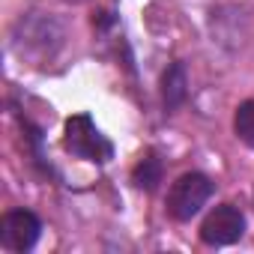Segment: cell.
<instances>
[{
    "label": "cell",
    "mask_w": 254,
    "mask_h": 254,
    "mask_svg": "<svg viewBox=\"0 0 254 254\" xmlns=\"http://www.w3.org/2000/svg\"><path fill=\"white\" fill-rule=\"evenodd\" d=\"M63 24L48 12H24L12 27V51L33 66L51 63L63 48Z\"/></svg>",
    "instance_id": "1"
},
{
    "label": "cell",
    "mask_w": 254,
    "mask_h": 254,
    "mask_svg": "<svg viewBox=\"0 0 254 254\" xmlns=\"http://www.w3.org/2000/svg\"><path fill=\"white\" fill-rule=\"evenodd\" d=\"M132 183H135L138 189H144V191H156L159 183H162V159H159L156 153H147V156L135 165Z\"/></svg>",
    "instance_id": "7"
},
{
    "label": "cell",
    "mask_w": 254,
    "mask_h": 254,
    "mask_svg": "<svg viewBox=\"0 0 254 254\" xmlns=\"http://www.w3.org/2000/svg\"><path fill=\"white\" fill-rule=\"evenodd\" d=\"M63 147L87 162H108L114 156L111 141L96 129V123L90 120V114H75L66 120V135H63Z\"/></svg>",
    "instance_id": "3"
},
{
    "label": "cell",
    "mask_w": 254,
    "mask_h": 254,
    "mask_svg": "<svg viewBox=\"0 0 254 254\" xmlns=\"http://www.w3.org/2000/svg\"><path fill=\"white\" fill-rule=\"evenodd\" d=\"M42 233V221L30 212V209H9L0 218V245L6 251L24 254L39 242Z\"/></svg>",
    "instance_id": "5"
},
{
    "label": "cell",
    "mask_w": 254,
    "mask_h": 254,
    "mask_svg": "<svg viewBox=\"0 0 254 254\" xmlns=\"http://www.w3.org/2000/svg\"><path fill=\"white\" fill-rule=\"evenodd\" d=\"M66 3H87V0H66Z\"/></svg>",
    "instance_id": "9"
},
{
    "label": "cell",
    "mask_w": 254,
    "mask_h": 254,
    "mask_svg": "<svg viewBox=\"0 0 254 254\" xmlns=\"http://www.w3.org/2000/svg\"><path fill=\"white\" fill-rule=\"evenodd\" d=\"M209 197H212V180L197 174V171H191V174L177 177V183L168 191L165 206H168V215L174 221H191L206 206Z\"/></svg>",
    "instance_id": "2"
},
{
    "label": "cell",
    "mask_w": 254,
    "mask_h": 254,
    "mask_svg": "<svg viewBox=\"0 0 254 254\" xmlns=\"http://www.w3.org/2000/svg\"><path fill=\"white\" fill-rule=\"evenodd\" d=\"M242 233H245V215H242V209L233 206V203L215 206V209L203 218V224H200V239H203L206 245H212V248L233 245V242L242 239Z\"/></svg>",
    "instance_id": "4"
},
{
    "label": "cell",
    "mask_w": 254,
    "mask_h": 254,
    "mask_svg": "<svg viewBox=\"0 0 254 254\" xmlns=\"http://www.w3.org/2000/svg\"><path fill=\"white\" fill-rule=\"evenodd\" d=\"M189 96V75L183 63H171L162 75V102L168 111H177Z\"/></svg>",
    "instance_id": "6"
},
{
    "label": "cell",
    "mask_w": 254,
    "mask_h": 254,
    "mask_svg": "<svg viewBox=\"0 0 254 254\" xmlns=\"http://www.w3.org/2000/svg\"><path fill=\"white\" fill-rule=\"evenodd\" d=\"M233 132H236V138L245 147L254 150V99H245L236 108V114H233Z\"/></svg>",
    "instance_id": "8"
}]
</instances>
